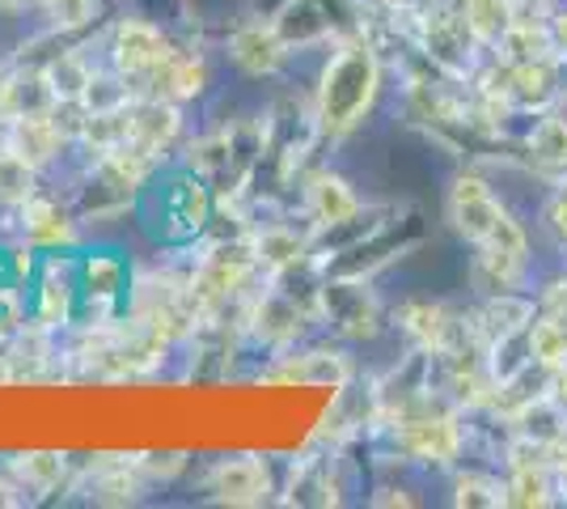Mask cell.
<instances>
[{"mask_svg": "<svg viewBox=\"0 0 567 509\" xmlns=\"http://www.w3.org/2000/svg\"><path fill=\"white\" fill-rule=\"evenodd\" d=\"M157 85L166 98H195L208 85V69L199 60H166L157 69Z\"/></svg>", "mask_w": 567, "mask_h": 509, "instance_id": "16", "label": "cell"}, {"mask_svg": "<svg viewBox=\"0 0 567 509\" xmlns=\"http://www.w3.org/2000/svg\"><path fill=\"white\" fill-rule=\"evenodd\" d=\"M529 357L550 369H564L567 365V327L559 318H538L529 323Z\"/></svg>", "mask_w": 567, "mask_h": 509, "instance_id": "14", "label": "cell"}, {"mask_svg": "<svg viewBox=\"0 0 567 509\" xmlns=\"http://www.w3.org/2000/svg\"><path fill=\"white\" fill-rule=\"evenodd\" d=\"M48 94L60 98V102H81L85 98V90H90V81H94V73L76 60V55H60L55 64L48 69Z\"/></svg>", "mask_w": 567, "mask_h": 509, "instance_id": "15", "label": "cell"}, {"mask_svg": "<svg viewBox=\"0 0 567 509\" xmlns=\"http://www.w3.org/2000/svg\"><path fill=\"white\" fill-rule=\"evenodd\" d=\"M18 471H22V480L30 488L48 492V488L60 485V476H64V459H60V455H22V459H18Z\"/></svg>", "mask_w": 567, "mask_h": 509, "instance_id": "23", "label": "cell"}, {"mask_svg": "<svg viewBox=\"0 0 567 509\" xmlns=\"http://www.w3.org/2000/svg\"><path fill=\"white\" fill-rule=\"evenodd\" d=\"M504 501L508 506H550V485H546L543 462H520L517 476L504 488Z\"/></svg>", "mask_w": 567, "mask_h": 509, "instance_id": "18", "label": "cell"}, {"mask_svg": "<svg viewBox=\"0 0 567 509\" xmlns=\"http://www.w3.org/2000/svg\"><path fill=\"white\" fill-rule=\"evenodd\" d=\"M60 26H81L94 18V0H48Z\"/></svg>", "mask_w": 567, "mask_h": 509, "instance_id": "28", "label": "cell"}, {"mask_svg": "<svg viewBox=\"0 0 567 509\" xmlns=\"http://www.w3.org/2000/svg\"><path fill=\"white\" fill-rule=\"evenodd\" d=\"M69 306H72V276L69 267L60 264H48V272H43V293H39V318L43 323H64L69 318Z\"/></svg>", "mask_w": 567, "mask_h": 509, "instance_id": "13", "label": "cell"}, {"mask_svg": "<svg viewBox=\"0 0 567 509\" xmlns=\"http://www.w3.org/2000/svg\"><path fill=\"white\" fill-rule=\"evenodd\" d=\"M385 4H399V0H385Z\"/></svg>", "mask_w": 567, "mask_h": 509, "instance_id": "33", "label": "cell"}, {"mask_svg": "<svg viewBox=\"0 0 567 509\" xmlns=\"http://www.w3.org/2000/svg\"><path fill=\"white\" fill-rule=\"evenodd\" d=\"M13 492H18V488L4 485V480H0V506H18V497H13Z\"/></svg>", "mask_w": 567, "mask_h": 509, "instance_id": "30", "label": "cell"}, {"mask_svg": "<svg viewBox=\"0 0 567 509\" xmlns=\"http://www.w3.org/2000/svg\"><path fill=\"white\" fill-rule=\"evenodd\" d=\"M550 302H555L559 311H567V285H555V293H550Z\"/></svg>", "mask_w": 567, "mask_h": 509, "instance_id": "31", "label": "cell"}, {"mask_svg": "<svg viewBox=\"0 0 567 509\" xmlns=\"http://www.w3.org/2000/svg\"><path fill=\"white\" fill-rule=\"evenodd\" d=\"M546 221H550V230H555V234H559V238L567 243V192L555 195V204H550Z\"/></svg>", "mask_w": 567, "mask_h": 509, "instance_id": "29", "label": "cell"}, {"mask_svg": "<svg viewBox=\"0 0 567 509\" xmlns=\"http://www.w3.org/2000/svg\"><path fill=\"white\" fill-rule=\"evenodd\" d=\"M166 60H169V48L157 26L136 22V18L115 26V64L123 73H157Z\"/></svg>", "mask_w": 567, "mask_h": 509, "instance_id": "4", "label": "cell"}, {"mask_svg": "<svg viewBox=\"0 0 567 509\" xmlns=\"http://www.w3.org/2000/svg\"><path fill=\"white\" fill-rule=\"evenodd\" d=\"M529 153H534L543 166H567V120L546 115V120L529 132Z\"/></svg>", "mask_w": 567, "mask_h": 509, "instance_id": "19", "label": "cell"}, {"mask_svg": "<svg viewBox=\"0 0 567 509\" xmlns=\"http://www.w3.org/2000/svg\"><path fill=\"white\" fill-rule=\"evenodd\" d=\"M499 43L508 55H517L520 64H538L546 60L550 51H555V39L546 34V26H504V34H499Z\"/></svg>", "mask_w": 567, "mask_h": 509, "instance_id": "17", "label": "cell"}, {"mask_svg": "<svg viewBox=\"0 0 567 509\" xmlns=\"http://www.w3.org/2000/svg\"><path fill=\"white\" fill-rule=\"evenodd\" d=\"M406 318H411V332L424 339V344L441 348V339H445V323H441V311H432V306H411V311H406Z\"/></svg>", "mask_w": 567, "mask_h": 509, "instance_id": "27", "label": "cell"}, {"mask_svg": "<svg viewBox=\"0 0 567 509\" xmlns=\"http://www.w3.org/2000/svg\"><path fill=\"white\" fill-rule=\"evenodd\" d=\"M288 383H306V387H343L348 383V362L339 353H306L301 362L280 369Z\"/></svg>", "mask_w": 567, "mask_h": 509, "instance_id": "10", "label": "cell"}, {"mask_svg": "<svg viewBox=\"0 0 567 509\" xmlns=\"http://www.w3.org/2000/svg\"><path fill=\"white\" fill-rule=\"evenodd\" d=\"M450 217L462 238H471V243L483 246L492 238V230L499 225V217H504V204L492 195V187H487L483 179L462 174L450 192Z\"/></svg>", "mask_w": 567, "mask_h": 509, "instance_id": "2", "label": "cell"}, {"mask_svg": "<svg viewBox=\"0 0 567 509\" xmlns=\"http://www.w3.org/2000/svg\"><path fill=\"white\" fill-rule=\"evenodd\" d=\"M508 94L520 98V102H543V98L550 94V73H546V60H538V64H517Z\"/></svg>", "mask_w": 567, "mask_h": 509, "instance_id": "24", "label": "cell"}, {"mask_svg": "<svg viewBox=\"0 0 567 509\" xmlns=\"http://www.w3.org/2000/svg\"><path fill=\"white\" fill-rule=\"evenodd\" d=\"M381 85L378 55L364 43H348L331 55L327 73H322V90H318V120L327 132L343 136L355 123L369 115L373 98Z\"/></svg>", "mask_w": 567, "mask_h": 509, "instance_id": "1", "label": "cell"}, {"mask_svg": "<svg viewBox=\"0 0 567 509\" xmlns=\"http://www.w3.org/2000/svg\"><path fill=\"white\" fill-rule=\"evenodd\" d=\"M25 238L34 246H60L72 238V225L51 200H25Z\"/></svg>", "mask_w": 567, "mask_h": 509, "instance_id": "11", "label": "cell"}, {"mask_svg": "<svg viewBox=\"0 0 567 509\" xmlns=\"http://www.w3.org/2000/svg\"><path fill=\"white\" fill-rule=\"evenodd\" d=\"M34 192V166L13 149L0 153V204H25Z\"/></svg>", "mask_w": 567, "mask_h": 509, "instance_id": "20", "label": "cell"}, {"mask_svg": "<svg viewBox=\"0 0 567 509\" xmlns=\"http://www.w3.org/2000/svg\"><path fill=\"white\" fill-rule=\"evenodd\" d=\"M399 446L411 459L424 462H453L462 450V429L453 425V416H424V420H406L399 429Z\"/></svg>", "mask_w": 567, "mask_h": 509, "instance_id": "3", "label": "cell"}, {"mask_svg": "<svg viewBox=\"0 0 567 509\" xmlns=\"http://www.w3.org/2000/svg\"><path fill=\"white\" fill-rule=\"evenodd\" d=\"M529 306L525 302H517V297H499V302H492L487 311H483V332L492 339H508L513 332H517L520 323H529Z\"/></svg>", "mask_w": 567, "mask_h": 509, "instance_id": "22", "label": "cell"}, {"mask_svg": "<svg viewBox=\"0 0 567 509\" xmlns=\"http://www.w3.org/2000/svg\"><path fill=\"white\" fill-rule=\"evenodd\" d=\"M85 276H90V293L102 297V302H111L118 289V281H123V264H118V259H106V255H94V259L85 264Z\"/></svg>", "mask_w": 567, "mask_h": 509, "instance_id": "26", "label": "cell"}, {"mask_svg": "<svg viewBox=\"0 0 567 509\" xmlns=\"http://www.w3.org/2000/svg\"><path fill=\"white\" fill-rule=\"evenodd\" d=\"M255 259L262 267H271V272H280V267L301 259V238L288 234V230H267L259 243H255Z\"/></svg>", "mask_w": 567, "mask_h": 509, "instance_id": "21", "label": "cell"}, {"mask_svg": "<svg viewBox=\"0 0 567 509\" xmlns=\"http://www.w3.org/2000/svg\"><path fill=\"white\" fill-rule=\"evenodd\" d=\"M213 492L225 506H262L271 497V476L259 459H229L213 471Z\"/></svg>", "mask_w": 567, "mask_h": 509, "instance_id": "5", "label": "cell"}, {"mask_svg": "<svg viewBox=\"0 0 567 509\" xmlns=\"http://www.w3.org/2000/svg\"><path fill=\"white\" fill-rule=\"evenodd\" d=\"M18 4H22V0H0V9H18Z\"/></svg>", "mask_w": 567, "mask_h": 509, "instance_id": "32", "label": "cell"}, {"mask_svg": "<svg viewBox=\"0 0 567 509\" xmlns=\"http://www.w3.org/2000/svg\"><path fill=\"white\" fill-rule=\"evenodd\" d=\"M309 208L318 213L322 225H343V221H352L360 213V200L339 174H318L309 183Z\"/></svg>", "mask_w": 567, "mask_h": 509, "instance_id": "9", "label": "cell"}, {"mask_svg": "<svg viewBox=\"0 0 567 509\" xmlns=\"http://www.w3.org/2000/svg\"><path fill=\"white\" fill-rule=\"evenodd\" d=\"M178 136V111L153 98V102H136L127 106V145L144 149V153H162Z\"/></svg>", "mask_w": 567, "mask_h": 509, "instance_id": "7", "label": "cell"}, {"mask_svg": "<svg viewBox=\"0 0 567 509\" xmlns=\"http://www.w3.org/2000/svg\"><path fill=\"white\" fill-rule=\"evenodd\" d=\"M339 289L343 297L327 289V311L334 315V323H343V332H352V336L373 332V302L364 297V289H355V285H339Z\"/></svg>", "mask_w": 567, "mask_h": 509, "instance_id": "12", "label": "cell"}, {"mask_svg": "<svg viewBox=\"0 0 567 509\" xmlns=\"http://www.w3.org/2000/svg\"><path fill=\"white\" fill-rule=\"evenodd\" d=\"M229 55L241 73L262 77V73H276L288 55V43L280 39L276 26H241L234 39H229Z\"/></svg>", "mask_w": 567, "mask_h": 509, "instance_id": "6", "label": "cell"}, {"mask_svg": "<svg viewBox=\"0 0 567 509\" xmlns=\"http://www.w3.org/2000/svg\"><path fill=\"white\" fill-rule=\"evenodd\" d=\"M9 149L30 166H43L60 153V123L48 120L43 111H22L9 128Z\"/></svg>", "mask_w": 567, "mask_h": 509, "instance_id": "8", "label": "cell"}, {"mask_svg": "<svg viewBox=\"0 0 567 509\" xmlns=\"http://www.w3.org/2000/svg\"><path fill=\"white\" fill-rule=\"evenodd\" d=\"M453 501H457V506H508V501H504V488H499L496 480H487V476H462Z\"/></svg>", "mask_w": 567, "mask_h": 509, "instance_id": "25", "label": "cell"}]
</instances>
